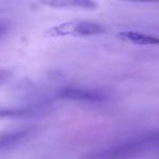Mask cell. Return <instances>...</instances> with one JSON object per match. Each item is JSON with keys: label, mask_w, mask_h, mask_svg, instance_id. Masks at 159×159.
Segmentation results:
<instances>
[{"label": "cell", "mask_w": 159, "mask_h": 159, "mask_svg": "<svg viewBox=\"0 0 159 159\" xmlns=\"http://www.w3.org/2000/svg\"><path fill=\"white\" fill-rule=\"evenodd\" d=\"M155 149H159V130L89 152L81 159H133Z\"/></svg>", "instance_id": "6da1fadb"}, {"label": "cell", "mask_w": 159, "mask_h": 159, "mask_svg": "<svg viewBox=\"0 0 159 159\" xmlns=\"http://www.w3.org/2000/svg\"><path fill=\"white\" fill-rule=\"evenodd\" d=\"M39 129L37 125H23L0 132V154H7L21 147L35 137Z\"/></svg>", "instance_id": "7a4b0ae2"}, {"label": "cell", "mask_w": 159, "mask_h": 159, "mask_svg": "<svg viewBox=\"0 0 159 159\" xmlns=\"http://www.w3.org/2000/svg\"><path fill=\"white\" fill-rule=\"evenodd\" d=\"M52 102H27L24 105L1 106L0 105V120L2 119H30L39 117L49 112Z\"/></svg>", "instance_id": "3957f363"}, {"label": "cell", "mask_w": 159, "mask_h": 159, "mask_svg": "<svg viewBox=\"0 0 159 159\" xmlns=\"http://www.w3.org/2000/svg\"><path fill=\"white\" fill-rule=\"evenodd\" d=\"M105 32L102 24L89 21H73L66 22L49 30V34L52 36H94Z\"/></svg>", "instance_id": "277c9868"}, {"label": "cell", "mask_w": 159, "mask_h": 159, "mask_svg": "<svg viewBox=\"0 0 159 159\" xmlns=\"http://www.w3.org/2000/svg\"><path fill=\"white\" fill-rule=\"evenodd\" d=\"M59 99L73 100V102H89V104H102L107 102L108 96L105 93L96 89H83V87H64L57 93Z\"/></svg>", "instance_id": "5b68a950"}, {"label": "cell", "mask_w": 159, "mask_h": 159, "mask_svg": "<svg viewBox=\"0 0 159 159\" xmlns=\"http://www.w3.org/2000/svg\"><path fill=\"white\" fill-rule=\"evenodd\" d=\"M119 37L123 40H128L136 45H152V46H159V37L148 34L139 33V32H122L119 34Z\"/></svg>", "instance_id": "8992f818"}, {"label": "cell", "mask_w": 159, "mask_h": 159, "mask_svg": "<svg viewBox=\"0 0 159 159\" xmlns=\"http://www.w3.org/2000/svg\"><path fill=\"white\" fill-rule=\"evenodd\" d=\"M46 5L52 6V7H76L84 8V9H92L96 7V3L93 1H85V0H60V1H53V2H47Z\"/></svg>", "instance_id": "52a82bcc"}, {"label": "cell", "mask_w": 159, "mask_h": 159, "mask_svg": "<svg viewBox=\"0 0 159 159\" xmlns=\"http://www.w3.org/2000/svg\"><path fill=\"white\" fill-rule=\"evenodd\" d=\"M13 75V72H12L11 69L9 68H0V86L9 81L10 79Z\"/></svg>", "instance_id": "ba28073f"}, {"label": "cell", "mask_w": 159, "mask_h": 159, "mask_svg": "<svg viewBox=\"0 0 159 159\" xmlns=\"http://www.w3.org/2000/svg\"><path fill=\"white\" fill-rule=\"evenodd\" d=\"M10 30H11V24L9 21L0 19V39L5 37L7 34H9Z\"/></svg>", "instance_id": "9c48e42d"}]
</instances>
